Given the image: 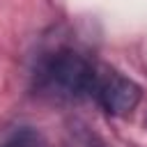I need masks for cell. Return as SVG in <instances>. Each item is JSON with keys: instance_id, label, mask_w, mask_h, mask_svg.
I'll use <instances>...</instances> for the list:
<instances>
[{"instance_id": "1", "label": "cell", "mask_w": 147, "mask_h": 147, "mask_svg": "<svg viewBox=\"0 0 147 147\" xmlns=\"http://www.w3.org/2000/svg\"><path fill=\"white\" fill-rule=\"evenodd\" d=\"M96 62L80 55L74 48H55L37 60L32 80L41 96L55 101L90 99Z\"/></svg>"}, {"instance_id": "2", "label": "cell", "mask_w": 147, "mask_h": 147, "mask_svg": "<svg viewBox=\"0 0 147 147\" xmlns=\"http://www.w3.org/2000/svg\"><path fill=\"white\" fill-rule=\"evenodd\" d=\"M90 99H94L96 106L110 115H129L140 101V87L119 71L106 64H96Z\"/></svg>"}, {"instance_id": "3", "label": "cell", "mask_w": 147, "mask_h": 147, "mask_svg": "<svg viewBox=\"0 0 147 147\" xmlns=\"http://www.w3.org/2000/svg\"><path fill=\"white\" fill-rule=\"evenodd\" d=\"M0 147H51V142L39 131L25 126V129H16Z\"/></svg>"}, {"instance_id": "4", "label": "cell", "mask_w": 147, "mask_h": 147, "mask_svg": "<svg viewBox=\"0 0 147 147\" xmlns=\"http://www.w3.org/2000/svg\"><path fill=\"white\" fill-rule=\"evenodd\" d=\"M80 147H106L96 136H90V133H85L83 136V140H80Z\"/></svg>"}]
</instances>
